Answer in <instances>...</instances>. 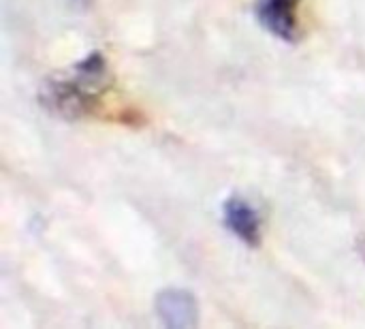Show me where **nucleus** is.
Masks as SVG:
<instances>
[{
    "label": "nucleus",
    "mask_w": 365,
    "mask_h": 329,
    "mask_svg": "<svg viewBox=\"0 0 365 329\" xmlns=\"http://www.w3.org/2000/svg\"><path fill=\"white\" fill-rule=\"evenodd\" d=\"M154 308L165 328L190 329L199 323V304L186 289H163L154 300Z\"/></svg>",
    "instance_id": "7ed1b4c3"
},
{
    "label": "nucleus",
    "mask_w": 365,
    "mask_h": 329,
    "mask_svg": "<svg viewBox=\"0 0 365 329\" xmlns=\"http://www.w3.org/2000/svg\"><path fill=\"white\" fill-rule=\"evenodd\" d=\"M299 6L302 0H257V21L276 39L295 43L299 39Z\"/></svg>",
    "instance_id": "f03ea898"
},
{
    "label": "nucleus",
    "mask_w": 365,
    "mask_h": 329,
    "mask_svg": "<svg viewBox=\"0 0 365 329\" xmlns=\"http://www.w3.org/2000/svg\"><path fill=\"white\" fill-rule=\"evenodd\" d=\"M111 75L103 54L90 51L83 56L71 79H51L43 92L41 101L47 109L62 118H79L96 103V96L109 86Z\"/></svg>",
    "instance_id": "f257e3e1"
},
{
    "label": "nucleus",
    "mask_w": 365,
    "mask_h": 329,
    "mask_svg": "<svg viewBox=\"0 0 365 329\" xmlns=\"http://www.w3.org/2000/svg\"><path fill=\"white\" fill-rule=\"evenodd\" d=\"M71 2H75V4H79V6H88L92 0H71Z\"/></svg>",
    "instance_id": "39448f33"
},
{
    "label": "nucleus",
    "mask_w": 365,
    "mask_h": 329,
    "mask_svg": "<svg viewBox=\"0 0 365 329\" xmlns=\"http://www.w3.org/2000/svg\"><path fill=\"white\" fill-rule=\"evenodd\" d=\"M222 221H225V227L242 244L250 248L261 244V233H263L261 214L246 197H240V195L229 197L222 206Z\"/></svg>",
    "instance_id": "20e7f679"
},
{
    "label": "nucleus",
    "mask_w": 365,
    "mask_h": 329,
    "mask_svg": "<svg viewBox=\"0 0 365 329\" xmlns=\"http://www.w3.org/2000/svg\"><path fill=\"white\" fill-rule=\"evenodd\" d=\"M359 246H361V253H364V259H365V240L359 244Z\"/></svg>",
    "instance_id": "423d86ee"
}]
</instances>
